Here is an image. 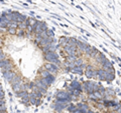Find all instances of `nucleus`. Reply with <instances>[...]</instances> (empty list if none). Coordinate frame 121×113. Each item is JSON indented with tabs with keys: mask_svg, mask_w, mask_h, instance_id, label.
<instances>
[{
	"mask_svg": "<svg viewBox=\"0 0 121 113\" xmlns=\"http://www.w3.org/2000/svg\"><path fill=\"white\" fill-rule=\"evenodd\" d=\"M99 85H100V83H97V82H94V81H86L82 85V90H84L89 95V94L97 91Z\"/></svg>",
	"mask_w": 121,
	"mask_h": 113,
	"instance_id": "f257e3e1",
	"label": "nucleus"
},
{
	"mask_svg": "<svg viewBox=\"0 0 121 113\" xmlns=\"http://www.w3.org/2000/svg\"><path fill=\"white\" fill-rule=\"evenodd\" d=\"M43 54H44V59L48 63H52V64H56V65H59L60 63L59 59V55L56 52H47V53H43Z\"/></svg>",
	"mask_w": 121,
	"mask_h": 113,
	"instance_id": "f03ea898",
	"label": "nucleus"
},
{
	"mask_svg": "<svg viewBox=\"0 0 121 113\" xmlns=\"http://www.w3.org/2000/svg\"><path fill=\"white\" fill-rule=\"evenodd\" d=\"M48 29V26H47V24H45L44 22L37 20L36 26H35V30H33V34L35 35V34H39V33H40V32H44V31H47Z\"/></svg>",
	"mask_w": 121,
	"mask_h": 113,
	"instance_id": "7ed1b4c3",
	"label": "nucleus"
},
{
	"mask_svg": "<svg viewBox=\"0 0 121 113\" xmlns=\"http://www.w3.org/2000/svg\"><path fill=\"white\" fill-rule=\"evenodd\" d=\"M85 74L88 78H97V69H95L92 65H86Z\"/></svg>",
	"mask_w": 121,
	"mask_h": 113,
	"instance_id": "20e7f679",
	"label": "nucleus"
},
{
	"mask_svg": "<svg viewBox=\"0 0 121 113\" xmlns=\"http://www.w3.org/2000/svg\"><path fill=\"white\" fill-rule=\"evenodd\" d=\"M39 80L48 88L52 83H54V81H55V76H54L52 74H50L48 77H40Z\"/></svg>",
	"mask_w": 121,
	"mask_h": 113,
	"instance_id": "39448f33",
	"label": "nucleus"
},
{
	"mask_svg": "<svg viewBox=\"0 0 121 113\" xmlns=\"http://www.w3.org/2000/svg\"><path fill=\"white\" fill-rule=\"evenodd\" d=\"M44 68L47 71H48L51 74L52 73H56L59 71V66L56 65V64H52V63H47L44 64Z\"/></svg>",
	"mask_w": 121,
	"mask_h": 113,
	"instance_id": "423d86ee",
	"label": "nucleus"
},
{
	"mask_svg": "<svg viewBox=\"0 0 121 113\" xmlns=\"http://www.w3.org/2000/svg\"><path fill=\"white\" fill-rule=\"evenodd\" d=\"M68 105H69V103H68V104L60 103V102H59V101H56V102H55L54 104H52V108H54V109H56V111L60 112V111H63L64 109H66Z\"/></svg>",
	"mask_w": 121,
	"mask_h": 113,
	"instance_id": "0eeeda50",
	"label": "nucleus"
},
{
	"mask_svg": "<svg viewBox=\"0 0 121 113\" xmlns=\"http://www.w3.org/2000/svg\"><path fill=\"white\" fill-rule=\"evenodd\" d=\"M56 99H60V98H66V99H68L71 102L72 101V96L70 95V93L68 92V91H59L58 93H56Z\"/></svg>",
	"mask_w": 121,
	"mask_h": 113,
	"instance_id": "6e6552de",
	"label": "nucleus"
},
{
	"mask_svg": "<svg viewBox=\"0 0 121 113\" xmlns=\"http://www.w3.org/2000/svg\"><path fill=\"white\" fill-rule=\"evenodd\" d=\"M94 58H95L96 62H97V63H99V64H101V65H103L104 63H106L107 61H109V60L105 57V55H104V54H102L101 52H99V53H98Z\"/></svg>",
	"mask_w": 121,
	"mask_h": 113,
	"instance_id": "1a4fd4ad",
	"label": "nucleus"
},
{
	"mask_svg": "<svg viewBox=\"0 0 121 113\" xmlns=\"http://www.w3.org/2000/svg\"><path fill=\"white\" fill-rule=\"evenodd\" d=\"M41 49H43V53H47V52H56V42H52V43L50 44V45H47V46L43 47Z\"/></svg>",
	"mask_w": 121,
	"mask_h": 113,
	"instance_id": "9d476101",
	"label": "nucleus"
},
{
	"mask_svg": "<svg viewBox=\"0 0 121 113\" xmlns=\"http://www.w3.org/2000/svg\"><path fill=\"white\" fill-rule=\"evenodd\" d=\"M2 74H3V77H4V79H5L6 81H8V82H10L14 78L15 75H16L14 71H11V70L10 71H7V72H3Z\"/></svg>",
	"mask_w": 121,
	"mask_h": 113,
	"instance_id": "9b49d317",
	"label": "nucleus"
},
{
	"mask_svg": "<svg viewBox=\"0 0 121 113\" xmlns=\"http://www.w3.org/2000/svg\"><path fill=\"white\" fill-rule=\"evenodd\" d=\"M84 68H86V65L84 63L82 64V65L80 66H74L73 69H72L71 71L73 73H77V74H83V72H84Z\"/></svg>",
	"mask_w": 121,
	"mask_h": 113,
	"instance_id": "f8f14e48",
	"label": "nucleus"
},
{
	"mask_svg": "<svg viewBox=\"0 0 121 113\" xmlns=\"http://www.w3.org/2000/svg\"><path fill=\"white\" fill-rule=\"evenodd\" d=\"M104 77H105V81L106 82H111V81H113L115 79V73L109 72V71H105Z\"/></svg>",
	"mask_w": 121,
	"mask_h": 113,
	"instance_id": "ddd939ff",
	"label": "nucleus"
},
{
	"mask_svg": "<svg viewBox=\"0 0 121 113\" xmlns=\"http://www.w3.org/2000/svg\"><path fill=\"white\" fill-rule=\"evenodd\" d=\"M102 69L105 70V71H109V72H112V73H115V70L113 68V66L111 65V63L107 61L106 63H104L103 65H102Z\"/></svg>",
	"mask_w": 121,
	"mask_h": 113,
	"instance_id": "4468645a",
	"label": "nucleus"
},
{
	"mask_svg": "<svg viewBox=\"0 0 121 113\" xmlns=\"http://www.w3.org/2000/svg\"><path fill=\"white\" fill-rule=\"evenodd\" d=\"M89 44H87V43H85V42H81V41H77V49L80 51V52H82V53H84V51H85V49L87 48V46H88Z\"/></svg>",
	"mask_w": 121,
	"mask_h": 113,
	"instance_id": "2eb2a0df",
	"label": "nucleus"
},
{
	"mask_svg": "<svg viewBox=\"0 0 121 113\" xmlns=\"http://www.w3.org/2000/svg\"><path fill=\"white\" fill-rule=\"evenodd\" d=\"M8 23H9V20H7L3 15H1L0 16V28L6 29L7 26H8Z\"/></svg>",
	"mask_w": 121,
	"mask_h": 113,
	"instance_id": "dca6fc26",
	"label": "nucleus"
},
{
	"mask_svg": "<svg viewBox=\"0 0 121 113\" xmlns=\"http://www.w3.org/2000/svg\"><path fill=\"white\" fill-rule=\"evenodd\" d=\"M12 89H13V91L15 93H17V92L21 91V90H23V83H22V81L18 82V83H16V84H13L12 85Z\"/></svg>",
	"mask_w": 121,
	"mask_h": 113,
	"instance_id": "f3484780",
	"label": "nucleus"
},
{
	"mask_svg": "<svg viewBox=\"0 0 121 113\" xmlns=\"http://www.w3.org/2000/svg\"><path fill=\"white\" fill-rule=\"evenodd\" d=\"M70 88L71 89H76V90H79V91H82V85L80 84L79 81H73L70 85Z\"/></svg>",
	"mask_w": 121,
	"mask_h": 113,
	"instance_id": "a211bd4d",
	"label": "nucleus"
},
{
	"mask_svg": "<svg viewBox=\"0 0 121 113\" xmlns=\"http://www.w3.org/2000/svg\"><path fill=\"white\" fill-rule=\"evenodd\" d=\"M33 87H35V82H25V83H23V90H25V91L32 90Z\"/></svg>",
	"mask_w": 121,
	"mask_h": 113,
	"instance_id": "6ab92c4d",
	"label": "nucleus"
},
{
	"mask_svg": "<svg viewBox=\"0 0 121 113\" xmlns=\"http://www.w3.org/2000/svg\"><path fill=\"white\" fill-rule=\"evenodd\" d=\"M29 103L30 104H32V105H39L41 103V101L40 99H37V98H35V97H30L29 96Z\"/></svg>",
	"mask_w": 121,
	"mask_h": 113,
	"instance_id": "aec40b11",
	"label": "nucleus"
},
{
	"mask_svg": "<svg viewBox=\"0 0 121 113\" xmlns=\"http://www.w3.org/2000/svg\"><path fill=\"white\" fill-rule=\"evenodd\" d=\"M28 95H29L28 91H25V90H21V91H19V92H17V93H16V96H17V97H19L20 99L24 98L25 96H28Z\"/></svg>",
	"mask_w": 121,
	"mask_h": 113,
	"instance_id": "412c9836",
	"label": "nucleus"
},
{
	"mask_svg": "<svg viewBox=\"0 0 121 113\" xmlns=\"http://www.w3.org/2000/svg\"><path fill=\"white\" fill-rule=\"evenodd\" d=\"M10 63H11V61L8 58H4L3 60H0V68H3V67H5L6 65H8Z\"/></svg>",
	"mask_w": 121,
	"mask_h": 113,
	"instance_id": "4be33fe9",
	"label": "nucleus"
},
{
	"mask_svg": "<svg viewBox=\"0 0 121 113\" xmlns=\"http://www.w3.org/2000/svg\"><path fill=\"white\" fill-rule=\"evenodd\" d=\"M68 38L69 37H66V36H62L60 38V45L62 47H64V46H66V44H67V42H68Z\"/></svg>",
	"mask_w": 121,
	"mask_h": 113,
	"instance_id": "5701e85b",
	"label": "nucleus"
},
{
	"mask_svg": "<svg viewBox=\"0 0 121 113\" xmlns=\"http://www.w3.org/2000/svg\"><path fill=\"white\" fill-rule=\"evenodd\" d=\"M18 82H21V78H20L19 75H15L14 78H13L12 80L10 81V83H11V85H13V84H16V83H18Z\"/></svg>",
	"mask_w": 121,
	"mask_h": 113,
	"instance_id": "b1692460",
	"label": "nucleus"
},
{
	"mask_svg": "<svg viewBox=\"0 0 121 113\" xmlns=\"http://www.w3.org/2000/svg\"><path fill=\"white\" fill-rule=\"evenodd\" d=\"M16 35L18 37H20V38H22V37L25 36V30H22V29H18L16 30Z\"/></svg>",
	"mask_w": 121,
	"mask_h": 113,
	"instance_id": "393cba45",
	"label": "nucleus"
},
{
	"mask_svg": "<svg viewBox=\"0 0 121 113\" xmlns=\"http://www.w3.org/2000/svg\"><path fill=\"white\" fill-rule=\"evenodd\" d=\"M10 70H12V63H10V64H8V65H6L5 67L1 68L2 73L3 72H7V71H10Z\"/></svg>",
	"mask_w": 121,
	"mask_h": 113,
	"instance_id": "a878e982",
	"label": "nucleus"
},
{
	"mask_svg": "<svg viewBox=\"0 0 121 113\" xmlns=\"http://www.w3.org/2000/svg\"><path fill=\"white\" fill-rule=\"evenodd\" d=\"M6 30H7V32H8L10 35H15V34H16V30H17V28L7 27V28H6Z\"/></svg>",
	"mask_w": 121,
	"mask_h": 113,
	"instance_id": "bb28decb",
	"label": "nucleus"
},
{
	"mask_svg": "<svg viewBox=\"0 0 121 113\" xmlns=\"http://www.w3.org/2000/svg\"><path fill=\"white\" fill-rule=\"evenodd\" d=\"M83 63H84V60H83L82 58H77L74 62V66H80Z\"/></svg>",
	"mask_w": 121,
	"mask_h": 113,
	"instance_id": "cd10ccee",
	"label": "nucleus"
},
{
	"mask_svg": "<svg viewBox=\"0 0 121 113\" xmlns=\"http://www.w3.org/2000/svg\"><path fill=\"white\" fill-rule=\"evenodd\" d=\"M67 109H68V111L69 112L73 113L76 109H77V107H76V105H74V104H70V105H68L67 106Z\"/></svg>",
	"mask_w": 121,
	"mask_h": 113,
	"instance_id": "c85d7f7f",
	"label": "nucleus"
},
{
	"mask_svg": "<svg viewBox=\"0 0 121 113\" xmlns=\"http://www.w3.org/2000/svg\"><path fill=\"white\" fill-rule=\"evenodd\" d=\"M45 34H47L48 37H54V31L51 29H48L47 31H45Z\"/></svg>",
	"mask_w": 121,
	"mask_h": 113,
	"instance_id": "c756f323",
	"label": "nucleus"
},
{
	"mask_svg": "<svg viewBox=\"0 0 121 113\" xmlns=\"http://www.w3.org/2000/svg\"><path fill=\"white\" fill-rule=\"evenodd\" d=\"M0 109L6 110V107H5V101H4V100H0Z\"/></svg>",
	"mask_w": 121,
	"mask_h": 113,
	"instance_id": "7c9ffc66",
	"label": "nucleus"
},
{
	"mask_svg": "<svg viewBox=\"0 0 121 113\" xmlns=\"http://www.w3.org/2000/svg\"><path fill=\"white\" fill-rule=\"evenodd\" d=\"M50 74H51V73L48 72V71L45 70V71H43V72L40 73V77H48Z\"/></svg>",
	"mask_w": 121,
	"mask_h": 113,
	"instance_id": "2f4dec72",
	"label": "nucleus"
},
{
	"mask_svg": "<svg viewBox=\"0 0 121 113\" xmlns=\"http://www.w3.org/2000/svg\"><path fill=\"white\" fill-rule=\"evenodd\" d=\"M4 58H6L5 57V55H4V53H3V51H2V49L0 48V60H3Z\"/></svg>",
	"mask_w": 121,
	"mask_h": 113,
	"instance_id": "473e14b6",
	"label": "nucleus"
},
{
	"mask_svg": "<svg viewBox=\"0 0 121 113\" xmlns=\"http://www.w3.org/2000/svg\"><path fill=\"white\" fill-rule=\"evenodd\" d=\"M4 97H5L4 91H3V90H1V91H0V100H4Z\"/></svg>",
	"mask_w": 121,
	"mask_h": 113,
	"instance_id": "72a5a7b5",
	"label": "nucleus"
},
{
	"mask_svg": "<svg viewBox=\"0 0 121 113\" xmlns=\"http://www.w3.org/2000/svg\"><path fill=\"white\" fill-rule=\"evenodd\" d=\"M73 113H82V112H81L80 110H79V109H76V110H75Z\"/></svg>",
	"mask_w": 121,
	"mask_h": 113,
	"instance_id": "f704fd0d",
	"label": "nucleus"
},
{
	"mask_svg": "<svg viewBox=\"0 0 121 113\" xmlns=\"http://www.w3.org/2000/svg\"><path fill=\"white\" fill-rule=\"evenodd\" d=\"M0 113H6V110H3V109H0Z\"/></svg>",
	"mask_w": 121,
	"mask_h": 113,
	"instance_id": "c9c22d12",
	"label": "nucleus"
},
{
	"mask_svg": "<svg viewBox=\"0 0 121 113\" xmlns=\"http://www.w3.org/2000/svg\"><path fill=\"white\" fill-rule=\"evenodd\" d=\"M86 113H94V112H93V111H91V110H90V109H89V110H88V111H87Z\"/></svg>",
	"mask_w": 121,
	"mask_h": 113,
	"instance_id": "e433bc0d",
	"label": "nucleus"
},
{
	"mask_svg": "<svg viewBox=\"0 0 121 113\" xmlns=\"http://www.w3.org/2000/svg\"><path fill=\"white\" fill-rule=\"evenodd\" d=\"M1 90H2V85L0 84V91H1Z\"/></svg>",
	"mask_w": 121,
	"mask_h": 113,
	"instance_id": "4c0bfd02",
	"label": "nucleus"
},
{
	"mask_svg": "<svg viewBox=\"0 0 121 113\" xmlns=\"http://www.w3.org/2000/svg\"><path fill=\"white\" fill-rule=\"evenodd\" d=\"M111 113H118V112H117V111H113V112H111Z\"/></svg>",
	"mask_w": 121,
	"mask_h": 113,
	"instance_id": "58836bf2",
	"label": "nucleus"
}]
</instances>
